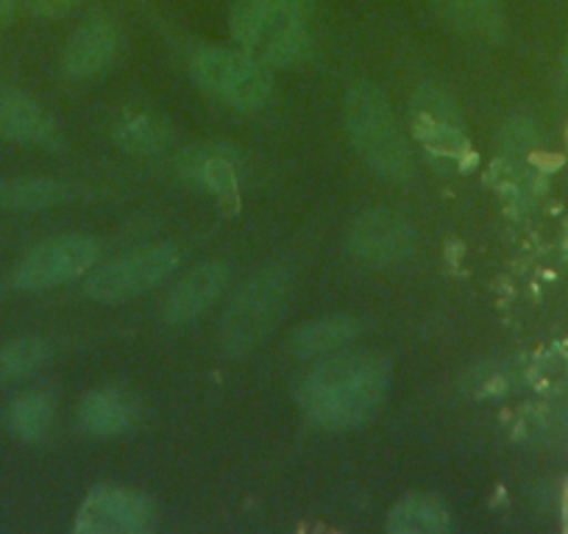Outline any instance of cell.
Returning a JSON list of instances; mask_svg holds the SVG:
<instances>
[{
    "label": "cell",
    "instance_id": "obj_9",
    "mask_svg": "<svg viewBox=\"0 0 568 534\" xmlns=\"http://www.w3.org/2000/svg\"><path fill=\"white\" fill-rule=\"evenodd\" d=\"M413 226L402 215L387 209H371L354 220L348 232V248L363 265L390 267L413 254Z\"/></svg>",
    "mask_w": 568,
    "mask_h": 534
},
{
    "label": "cell",
    "instance_id": "obj_21",
    "mask_svg": "<svg viewBox=\"0 0 568 534\" xmlns=\"http://www.w3.org/2000/svg\"><path fill=\"white\" fill-rule=\"evenodd\" d=\"M199 187H204L206 193L217 195V198H234L237 195V173H234L232 162L223 160V156H201L193 160V171L187 173Z\"/></svg>",
    "mask_w": 568,
    "mask_h": 534
},
{
    "label": "cell",
    "instance_id": "obj_2",
    "mask_svg": "<svg viewBox=\"0 0 568 534\" xmlns=\"http://www.w3.org/2000/svg\"><path fill=\"white\" fill-rule=\"evenodd\" d=\"M302 0H237L229 14L232 40L267 68H291L310 51Z\"/></svg>",
    "mask_w": 568,
    "mask_h": 534
},
{
    "label": "cell",
    "instance_id": "obj_11",
    "mask_svg": "<svg viewBox=\"0 0 568 534\" xmlns=\"http://www.w3.org/2000/svg\"><path fill=\"white\" fill-rule=\"evenodd\" d=\"M226 287L229 267L223 261H204L173 285L165 304H162V315H165L168 324H190V320L201 318L223 296Z\"/></svg>",
    "mask_w": 568,
    "mask_h": 534
},
{
    "label": "cell",
    "instance_id": "obj_25",
    "mask_svg": "<svg viewBox=\"0 0 568 534\" xmlns=\"http://www.w3.org/2000/svg\"><path fill=\"white\" fill-rule=\"evenodd\" d=\"M566 75H568V51H566Z\"/></svg>",
    "mask_w": 568,
    "mask_h": 534
},
{
    "label": "cell",
    "instance_id": "obj_24",
    "mask_svg": "<svg viewBox=\"0 0 568 534\" xmlns=\"http://www.w3.org/2000/svg\"><path fill=\"white\" fill-rule=\"evenodd\" d=\"M20 0H0V20H7L9 14L14 12V7H18Z\"/></svg>",
    "mask_w": 568,
    "mask_h": 534
},
{
    "label": "cell",
    "instance_id": "obj_26",
    "mask_svg": "<svg viewBox=\"0 0 568 534\" xmlns=\"http://www.w3.org/2000/svg\"><path fill=\"white\" fill-rule=\"evenodd\" d=\"M302 3H304V7H307V3H310V0H302Z\"/></svg>",
    "mask_w": 568,
    "mask_h": 534
},
{
    "label": "cell",
    "instance_id": "obj_23",
    "mask_svg": "<svg viewBox=\"0 0 568 534\" xmlns=\"http://www.w3.org/2000/svg\"><path fill=\"white\" fill-rule=\"evenodd\" d=\"M446 9H452V12L463 14V18H468V14L479 12V9H488L494 7V3H499V0H440Z\"/></svg>",
    "mask_w": 568,
    "mask_h": 534
},
{
    "label": "cell",
    "instance_id": "obj_8",
    "mask_svg": "<svg viewBox=\"0 0 568 534\" xmlns=\"http://www.w3.org/2000/svg\"><path fill=\"white\" fill-rule=\"evenodd\" d=\"M160 526V510L149 495L129 487H95L79 506V534H145Z\"/></svg>",
    "mask_w": 568,
    "mask_h": 534
},
{
    "label": "cell",
    "instance_id": "obj_16",
    "mask_svg": "<svg viewBox=\"0 0 568 534\" xmlns=\"http://www.w3.org/2000/svg\"><path fill=\"white\" fill-rule=\"evenodd\" d=\"M452 528V512L435 495L415 493L396 501L387 512V532L393 534H444Z\"/></svg>",
    "mask_w": 568,
    "mask_h": 534
},
{
    "label": "cell",
    "instance_id": "obj_6",
    "mask_svg": "<svg viewBox=\"0 0 568 534\" xmlns=\"http://www.w3.org/2000/svg\"><path fill=\"white\" fill-rule=\"evenodd\" d=\"M179 250L173 245H151L134 250L109 265L98 267L87 279V296L101 304H123L140 298L151 287L162 285L176 270Z\"/></svg>",
    "mask_w": 568,
    "mask_h": 534
},
{
    "label": "cell",
    "instance_id": "obj_13",
    "mask_svg": "<svg viewBox=\"0 0 568 534\" xmlns=\"http://www.w3.org/2000/svg\"><path fill=\"white\" fill-rule=\"evenodd\" d=\"M0 140L51 148L59 143V131L51 114L34 97L7 92L0 95Z\"/></svg>",
    "mask_w": 568,
    "mask_h": 534
},
{
    "label": "cell",
    "instance_id": "obj_18",
    "mask_svg": "<svg viewBox=\"0 0 568 534\" xmlns=\"http://www.w3.org/2000/svg\"><path fill=\"white\" fill-rule=\"evenodd\" d=\"M53 423V404L45 392H23L7 412V427L20 440H42Z\"/></svg>",
    "mask_w": 568,
    "mask_h": 534
},
{
    "label": "cell",
    "instance_id": "obj_15",
    "mask_svg": "<svg viewBox=\"0 0 568 534\" xmlns=\"http://www.w3.org/2000/svg\"><path fill=\"white\" fill-rule=\"evenodd\" d=\"M136 421V401L118 387H101L84 396L79 407V423L92 438H114Z\"/></svg>",
    "mask_w": 568,
    "mask_h": 534
},
{
    "label": "cell",
    "instance_id": "obj_20",
    "mask_svg": "<svg viewBox=\"0 0 568 534\" xmlns=\"http://www.w3.org/2000/svg\"><path fill=\"white\" fill-rule=\"evenodd\" d=\"M48 357H51V346L40 337H23V340L0 346V387L34 373Z\"/></svg>",
    "mask_w": 568,
    "mask_h": 534
},
{
    "label": "cell",
    "instance_id": "obj_17",
    "mask_svg": "<svg viewBox=\"0 0 568 534\" xmlns=\"http://www.w3.org/2000/svg\"><path fill=\"white\" fill-rule=\"evenodd\" d=\"M70 198V187L53 178H14L0 184V206L18 212L51 209Z\"/></svg>",
    "mask_w": 568,
    "mask_h": 534
},
{
    "label": "cell",
    "instance_id": "obj_4",
    "mask_svg": "<svg viewBox=\"0 0 568 534\" xmlns=\"http://www.w3.org/2000/svg\"><path fill=\"white\" fill-rule=\"evenodd\" d=\"M293 298V279L284 267H265L251 276L223 309L217 342L229 357H245L276 331Z\"/></svg>",
    "mask_w": 568,
    "mask_h": 534
},
{
    "label": "cell",
    "instance_id": "obj_3",
    "mask_svg": "<svg viewBox=\"0 0 568 534\" xmlns=\"http://www.w3.org/2000/svg\"><path fill=\"white\" fill-rule=\"evenodd\" d=\"M343 117H346L348 140L371 171L390 182H404L409 176L413 160H409L407 140L398 129L390 101L379 86L371 81H357L348 86Z\"/></svg>",
    "mask_w": 568,
    "mask_h": 534
},
{
    "label": "cell",
    "instance_id": "obj_1",
    "mask_svg": "<svg viewBox=\"0 0 568 534\" xmlns=\"http://www.w3.org/2000/svg\"><path fill=\"white\" fill-rule=\"evenodd\" d=\"M390 390V362L382 353H332L296 387L304 415L321 429L346 432L379 412Z\"/></svg>",
    "mask_w": 568,
    "mask_h": 534
},
{
    "label": "cell",
    "instance_id": "obj_7",
    "mask_svg": "<svg viewBox=\"0 0 568 534\" xmlns=\"http://www.w3.org/2000/svg\"><path fill=\"white\" fill-rule=\"evenodd\" d=\"M101 259V245L84 234L48 239L23 256L14 274V285L23 290H51L79 279Z\"/></svg>",
    "mask_w": 568,
    "mask_h": 534
},
{
    "label": "cell",
    "instance_id": "obj_12",
    "mask_svg": "<svg viewBox=\"0 0 568 534\" xmlns=\"http://www.w3.org/2000/svg\"><path fill=\"white\" fill-rule=\"evenodd\" d=\"M118 48V29L109 20H92L70 37L68 48H64V70L75 79L101 75L103 70L112 68Z\"/></svg>",
    "mask_w": 568,
    "mask_h": 534
},
{
    "label": "cell",
    "instance_id": "obj_22",
    "mask_svg": "<svg viewBox=\"0 0 568 534\" xmlns=\"http://www.w3.org/2000/svg\"><path fill=\"white\" fill-rule=\"evenodd\" d=\"M84 0H31V9H34V14H40V18H68L70 12H75V9L81 7Z\"/></svg>",
    "mask_w": 568,
    "mask_h": 534
},
{
    "label": "cell",
    "instance_id": "obj_14",
    "mask_svg": "<svg viewBox=\"0 0 568 534\" xmlns=\"http://www.w3.org/2000/svg\"><path fill=\"white\" fill-rule=\"evenodd\" d=\"M363 335V320L354 315H329L298 326L291 337V351L298 359H318L341 353Z\"/></svg>",
    "mask_w": 568,
    "mask_h": 534
},
{
    "label": "cell",
    "instance_id": "obj_5",
    "mask_svg": "<svg viewBox=\"0 0 568 534\" xmlns=\"http://www.w3.org/2000/svg\"><path fill=\"white\" fill-rule=\"evenodd\" d=\"M190 73L201 90L237 112L262 109L273 95L271 68L243 48H201L190 59Z\"/></svg>",
    "mask_w": 568,
    "mask_h": 534
},
{
    "label": "cell",
    "instance_id": "obj_10",
    "mask_svg": "<svg viewBox=\"0 0 568 534\" xmlns=\"http://www.w3.org/2000/svg\"><path fill=\"white\" fill-rule=\"evenodd\" d=\"M413 131L418 143L433 160L444 162L455 171H468L474 165V148L468 143L466 131L457 123L452 109H446L444 97L435 95L433 101H420L413 112Z\"/></svg>",
    "mask_w": 568,
    "mask_h": 534
},
{
    "label": "cell",
    "instance_id": "obj_19",
    "mask_svg": "<svg viewBox=\"0 0 568 534\" xmlns=\"http://www.w3.org/2000/svg\"><path fill=\"white\" fill-rule=\"evenodd\" d=\"M114 140H118V145L125 154L151 156L168 148V143H171V131H168V125L160 123L156 117L140 114V117L123 120V123L118 125V131H114Z\"/></svg>",
    "mask_w": 568,
    "mask_h": 534
}]
</instances>
